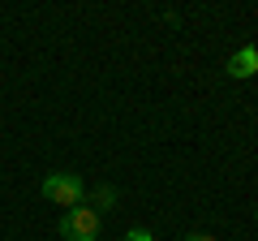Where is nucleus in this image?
I'll use <instances>...</instances> for the list:
<instances>
[{"instance_id": "nucleus-4", "label": "nucleus", "mask_w": 258, "mask_h": 241, "mask_svg": "<svg viewBox=\"0 0 258 241\" xmlns=\"http://www.w3.org/2000/svg\"><path fill=\"white\" fill-rule=\"evenodd\" d=\"M116 190H112V186H99V190H95V203H99V207H116ZM99 207H95V211H99Z\"/></svg>"}, {"instance_id": "nucleus-2", "label": "nucleus", "mask_w": 258, "mask_h": 241, "mask_svg": "<svg viewBox=\"0 0 258 241\" xmlns=\"http://www.w3.org/2000/svg\"><path fill=\"white\" fill-rule=\"evenodd\" d=\"M60 237L64 241H95L99 237V211L95 207H74V211L60 215Z\"/></svg>"}, {"instance_id": "nucleus-3", "label": "nucleus", "mask_w": 258, "mask_h": 241, "mask_svg": "<svg viewBox=\"0 0 258 241\" xmlns=\"http://www.w3.org/2000/svg\"><path fill=\"white\" fill-rule=\"evenodd\" d=\"M224 74H228V78H237V82L254 78V74H258V47H254V43L237 47V52L228 56V65H224Z\"/></svg>"}, {"instance_id": "nucleus-6", "label": "nucleus", "mask_w": 258, "mask_h": 241, "mask_svg": "<svg viewBox=\"0 0 258 241\" xmlns=\"http://www.w3.org/2000/svg\"><path fill=\"white\" fill-rule=\"evenodd\" d=\"M181 241H215L211 232H189V237H181Z\"/></svg>"}, {"instance_id": "nucleus-1", "label": "nucleus", "mask_w": 258, "mask_h": 241, "mask_svg": "<svg viewBox=\"0 0 258 241\" xmlns=\"http://www.w3.org/2000/svg\"><path fill=\"white\" fill-rule=\"evenodd\" d=\"M43 198H52L56 207H64V211H74V207L86 203V186L78 172H47L43 176Z\"/></svg>"}, {"instance_id": "nucleus-5", "label": "nucleus", "mask_w": 258, "mask_h": 241, "mask_svg": "<svg viewBox=\"0 0 258 241\" xmlns=\"http://www.w3.org/2000/svg\"><path fill=\"white\" fill-rule=\"evenodd\" d=\"M125 241H155V237H151L147 228H129V232H125Z\"/></svg>"}]
</instances>
